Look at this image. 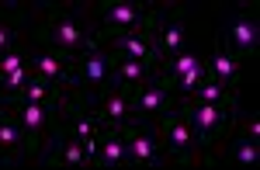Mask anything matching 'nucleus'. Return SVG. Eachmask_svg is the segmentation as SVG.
<instances>
[{"label": "nucleus", "mask_w": 260, "mask_h": 170, "mask_svg": "<svg viewBox=\"0 0 260 170\" xmlns=\"http://www.w3.org/2000/svg\"><path fill=\"white\" fill-rule=\"evenodd\" d=\"M201 63H205V56H201L198 49H194V45H184V49H180L177 56H174V59H170V63H167V66L160 70L163 84H167V87H170V84H177V80L184 77V73H191V70H198Z\"/></svg>", "instance_id": "obj_19"}, {"label": "nucleus", "mask_w": 260, "mask_h": 170, "mask_svg": "<svg viewBox=\"0 0 260 170\" xmlns=\"http://www.w3.org/2000/svg\"><path fill=\"white\" fill-rule=\"evenodd\" d=\"M83 111H90L101 125L125 128L132 122V94L115 84H108V87H101L90 101H83Z\"/></svg>", "instance_id": "obj_12"}, {"label": "nucleus", "mask_w": 260, "mask_h": 170, "mask_svg": "<svg viewBox=\"0 0 260 170\" xmlns=\"http://www.w3.org/2000/svg\"><path fill=\"white\" fill-rule=\"evenodd\" d=\"M4 105L14 111V118L21 122V128L35 139V143H45L56 128L66 122V115H73V111H62V108H52V105H35V101H21V97H14V101H4ZM80 111V108H77ZM35 163V160H31Z\"/></svg>", "instance_id": "obj_10"}, {"label": "nucleus", "mask_w": 260, "mask_h": 170, "mask_svg": "<svg viewBox=\"0 0 260 170\" xmlns=\"http://www.w3.org/2000/svg\"><path fill=\"white\" fill-rule=\"evenodd\" d=\"M94 167H125V135H121V128H111V125L98 128Z\"/></svg>", "instance_id": "obj_18"}, {"label": "nucleus", "mask_w": 260, "mask_h": 170, "mask_svg": "<svg viewBox=\"0 0 260 170\" xmlns=\"http://www.w3.org/2000/svg\"><path fill=\"white\" fill-rule=\"evenodd\" d=\"M125 135V167H167L170 153L163 143L160 118H142V122H128L121 128Z\"/></svg>", "instance_id": "obj_3"}, {"label": "nucleus", "mask_w": 260, "mask_h": 170, "mask_svg": "<svg viewBox=\"0 0 260 170\" xmlns=\"http://www.w3.org/2000/svg\"><path fill=\"white\" fill-rule=\"evenodd\" d=\"M24 49H28V70H31L35 77H42V80H49V84H59V87H70V90H73V66H77L73 59H66L62 52L49 49L45 42L31 39V35H28Z\"/></svg>", "instance_id": "obj_11"}, {"label": "nucleus", "mask_w": 260, "mask_h": 170, "mask_svg": "<svg viewBox=\"0 0 260 170\" xmlns=\"http://www.w3.org/2000/svg\"><path fill=\"white\" fill-rule=\"evenodd\" d=\"M205 63H208V77L215 80V84L229 87V90H240V80H243V59L229 49V45L222 42L219 35H215V45H212V52L205 56Z\"/></svg>", "instance_id": "obj_15"}, {"label": "nucleus", "mask_w": 260, "mask_h": 170, "mask_svg": "<svg viewBox=\"0 0 260 170\" xmlns=\"http://www.w3.org/2000/svg\"><path fill=\"white\" fill-rule=\"evenodd\" d=\"M115 59H118V56L111 52V45L104 42V39H98V42L77 59V66H73V94H77L80 108H83V101H90V97L98 94L101 87L111 84Z\"/></svg>", "instance_id": "obj_5"}, {"label": "nucleus", "mask_w": 260, "mask_h": 170, "mask_svg": "<svg viewBox=\"0 0 260 170\" xmlns=\"http://www.w3.org/2000/svg\"><path fill=\"white\" fill-rule=\"evenodd\" d=\"M24 42H28V39H24ZM21 66H28V49H24V45L0 52V77H4V73H14Z\"/></svg>", "instance_id": "obj_22"}, {"label": "nucleus", "mask_w": 260, "mask_h": 170, "mask_svg": "<svg viewBox=\"0 0 260 170\" xmlns=\"http://www.w3.org/2000/svg\"><path fill=\"white\" fill-rule=\"evenodd\" d=\"M174 108V97H170V87L163 84V77L149 80L146 87L132 90V122H142V118H160Z\"/></svg>", "instance_id": "obj_14"}, {"label": "nucleus", "mask_w": 260, "mask_h": 170, "mask_svg": "<svg viewBox=\"0 0 260 170\" xmlns=\"http://www.w3.org/2000/svg\"><path fill=\"white\" fill-rule=\"evenodd\" d=\"M104 42L111 45V52L121 56V59H142V63L156 66V56H153V42L146 31H115V35H101Z\"/></svg>", "instance_id": "obj_16"}, {"label": "nucleus", "mask_w": 260, "mask_h": 170, "mask_svg": "<svg viewBox=\"0 0 260 170\" xmlns=\"http://www.w3.org/2000/svg\"><path fill=\"white\" fill-rule=\"evenodd\" d=\"M31 80V70L28 66H21V70H14V73H4L0 77V101H11V97H18L21 87Z\"/></svg>", "instance_id": "obj_21"}, {"label": "nucleus", "mask_w": 260, "mask_h": 170, "mask_svg": "<svg viewBox=\"0 0 260 170\" xmlns=\"http://www.w3.org/2000/svg\"><path fill=\"white\" fill-rule=\"evenodd\" d=\"M160 132L163 143H167V153H170V163H180V167H208V149L198 139V132L191 128L184 108H170L167 115H160Z\"/></svg>", "instance_id": "obj_2"}, {"label": "nucleus", "mask_w": 260, "mask_h": 170, "mask_svg": "<svg viewBox=\"0 0 260 170\" xmlns=\"http://www.w3.org/2000/svg\"><path fill=\"white\" fill-rule=\"evenodd\" d=\"M156 4H136V0H98V24L101 35L115 31H153Z\"/></svg>", "instance_id": "obj_6"}, {"label": "nucleus", "mask_w": 260, "mask_h": 170, "mask_svg": "<svg viewBox=\"0 0 260 170\" xmlns=\"http://www.w3.org/2000/svg\"><path fill=\"white\" fill-rule=\"evenodd\" d=\"M35 153H39V143L21 128V122L14 118V111L0 101V167L31 163Z\"/></svg>", "instance_id": "obj_9"}, {"label": "nucleus", "mask_w": 260, "mask_h": 170, "mask_svg": "<svg viewBox=\"0 0 260 170\" xmlns=\"http://www.w3.org/2000/svg\"><path fill=\"white\" fill-rule=\"evenodd\" d=\"M28 35L77 63L101 39L98 4H80V0H66V4H45L42 0V4H31V31Z\"/></svg>", "instance_id": "obj_1"}, {"label": "nucleus", "mask_w": 260, "mask_h": 170, "mask_svg": "<svg viewBox=\"0 0 260 170\" xmlns=\"http://www.w3.org/2000/svg\"><path fill=\"white\" fill-rule=\"evenodd\" d=\"M160 77V66L153 63H142V59H115V70H111V84L121 87V90H139V87H146L149 80H156Z\"/></svg>", "instance_id": "obj_17"}, {"label": "nucleus", "mask_w": 260, "mask_h": 170, "mask_svg": "<svg viewBox=\"0 0 260 170\" xmlns=\"http://www.w3.org/2000/svg\"><path fill=\"white\" fill-rule=\"evenodd\" d=\"M28 31H31V7H24L18 0L0 4V52L24 45Z\"/></svg>", "instance_id": "obj_13"}, {"label": "nucleus", "mask_w": 260, "mask_h": 170, "mask_svg": "<svg viewBox=\"0 0 260 170\" xmlns=\"http://www.w3.org/2000/svg\"><path fill=\"white\" fill-rule=\"evenodd\" d=\"M187 101H208V105H225V101H236V90H229V87L215 84L212 77H205L194 90H191V97ZM184 105V101H180Z\"/></svg>", "instance_id": "obj_20"}, {"label": "nucleus", "mask_w": 260, "mask_h": 170, "mask_svg": "<svg viewBox=\"0 0 260 170\" xmlns=\"http://www.w3.org/2000/svg\"><path fill=\"white\" fill-rule=\"evenodd\" d=\"M149 42H153V56H156V66L160 70L187 45V11L180 4H174V7H156Z\"/></svg>", "instance_id": "obj_7"}, {"label": "nucleus", "mask_w": 260, "mask_h": 170, "mask_svg": "<svg viewBox=\"0 0 260 170\" xmlns=\"http://www.w3.org/2000/svg\"><path fill=\"white\" fill-rule=\"evenodd\" d=\"M219 39L240 59H257L260 52V7L257 4H246L240 11H233L219 28Z\"/></svg>", "instance_id": "obj_8"}, {"label": "nucleus", "mask_w": 260, "mask_h": 170, "mask_svg": "<svg viewBox=\"0 0 260 170\" xmlns=\"http://www.w3.org/2000/svg\"><path fill=\"white\" fill-rule=\"evenodd\" d=\"M184 115H187V122L191 128L198 132V139L205 143L208 149V167H212V149L219 146L222 139L229 135V128H233V118H236V101H225V105H208V101H184Z\"/></svg>", "instance_id": "obj_4"}]
</instances>
